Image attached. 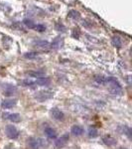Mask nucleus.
I'll return each instance as SVG.
<instances>
[{
    "label": "nucleus",
    "instance_id": "obj_3",
    "mask_svg": "<svg viewBox=\"0 0 132 149\" xmlns=\"http://www.w3.org/2000/svg\"><path fill=\"white\" fill-rule=\"evenodd\" d=\"M53 97H54V93L51 92V91L45 90V91H40V92H38L34 95V98L40 102H46V100H51V98H53Z\"/></svg>",
    "mask_w": 132,
    "mask_h": 149
},
{
    "label": "nucleus",
    "instance_id": "obj_13",
    "mask_svg": "<svg viewBox=\"0 0 132 149\" xmlns=\"http://www.w3.org/2000/svg\"><path fill=\"white\" fill-rule=\"evenodd\" d=\"M33 45H35L36 47L43 48V49H47V48L50 47V43L45 40H35L33 42Z\"/></svg>",
    "mask_w": 132,
    "mask_h": 149
},
{
    "label": "nucleus",
    "instance_id": "obj_20",
    "mask_svg": "<svg viewBox=\"0 0 132 149\" xmlns=\"http://www.w3.org/2000/svg\"><path fill=\"white\" fill-rule=\"evenodd\" d=\"M23 23H24V25L29 29H34L35 26H36L35 22L33 20H31V19H24Z\"/></svg>",
    "mask_w": 132,
    "mask_h": 149
},
{
    "label": "nucleus",
    "instance_id": "obj_4",
    "mask_svg": "<svg viewBox=\"0 0 132 149\" xmlns=\"http://www.w3.org/2000/svg\"><path fill=\"white\" fill-rule=\"evenodd\" d=\"M5 133L10 139H17L19 136V130L14 125H7L5 127Z\"/></svg>",
    "mask_w": 132,
    "mask_h": 149
},
{
    "label": "nucleus",
    "instance_id": "obj_2",
    "mask_svg": "<svg viewBox=\"0 0 132 149\" xmlns=\"http://www.w3.org/2000/svg\"><path fill=\"white\" fill-rule=\"evenodd\" d=\"M51 84V80L49 78H40L36 80H31V79H26L23 81V85L25 86H49Z\"/></svg>",
    "mask_w": 132,
    "mask_h": 149
},
{
    "label": "nucleus",
    "instance_id": "obj_24",
    "mask_svg": "<svg viewBox=\"0 0 132 149\" xmlns=\"http://www.w3.org/2000/svg\"><path fill=\"white\" fill-rule=\"evenodd\" d=\"M34 29H36V31H38V32L42 33V32H45L47 28H46V26H45L44 24H37V25L35 26Z\"/></svg>",
    "mask_w": 132,
    "mask_h": 149
},
{
    "label": "nucleus",
    "instance_id": "obj_26",
    "mask_svg": "<svg viewBox=\"0 0 132 149\" xmlns=\"http://www.w3.org/2000/svg\"><path fill=\"white\" fill-rule=\"evenodd\" d=\"M83 25L85 26V27H90V26H92V23H90L88 21H83Z\"/></svg>",
    "mask_w": 132,
    "mask_h": 149
},
{
    "label": "nucleus",
    "instance_id": "obj_14",
    "mask_svg": "<svg viewBox=\"0 0 132 149\" xmlns=\"http://www.w3.org/2000/svg\"><path fill=\"white\" fill-rule=\"evenodd\" d=\"M94 81L98 85H101V86H106L107 83V77L101 76V74H97L94 76Z\"/></svg>",
    "mask_w": 132,
    "mask_h": 149
},
{
    "label": "nucleus",
    "instance_id": "obj_8",
    "mask_svg": "<svg viewBox=\"0 0 132 149\" xmlns=\"http://www.w3.org/2000/svg\"><path fill=\"white\" fill-rule=\"evenodd\" d=\"M51 114H52L53 118L56 119V120L63 121L65 119V113L61 109H58V107H53L51 109Z\"/></svg>",
    "mask_w": 132,
    "mask_h": 149
},
{
    "label": "nucleus",
    "instance_id": "obj_12",
    "mask_svg": "<svg viewBox=\"0 0 132 149\" xmlns=\"http://www.w3.org/2000/svg\"><path fill=\"white\" fill-rule=\"evenodd\" d=\"M45 134H46L50 139L57 138V135H58L56 129H54L53 127H46V128H45Z\"/></svg>",
    "mask_w": 132,
    "mask_h": 149
},
{
    "label": "nucleus",
    "instance_id": "obj_6",
    "mask_svg": "<svg viewBox=\"0 0 132 149\" xmlns=\"http://www.w3.org/2000/svg\"><path fill=\"white\" fill-rule=\"evenodd\" d=\"M28 143L32 149H39L40 147L44 146V140L41 138H35V137H30L28 138Z\"/></svg>",
    "mask_w": 132,
    "mask_h": 149
},
{
    "label": "nucleus",
    "instance_id": "obj_10",
    "mask_svg": "<svg viewBox=\"0 0 132 149\" xmlns=\"http://www.w3.org/2000/svg\"><path fill=\"white\" fill-rule=\"evenodd\" d=\"M64 39L62 37H56L54 40L52 41V43L50 44L53 49H61L64 46Z\"/></svg>",
    "mask_w": 132,
    "mask_h": 149
},
{
    "label": "nucleus",
    "instance_id": "obj_15",
    "mask_svg": "<svg viewBox=\"0 0 132 149\" xmlns=\"http://www.w3.org/2000/svg\"><path fill=\"white\" fill-rule=\"evenodd\" d=\"M71 132L74 134V135L80 136V135H81V134L83 133V128L81 125H76H76L72 126Z\"/></svg>",
    "mask_w": 132,
    "mask_h": 149
},
{
    "label": "nucleus",
    "instance_id": "obj_22",
    "mask_svg": "<svg viewBox=\"0 0 132 149\" xmlns=\"http://www.w3.org/2000/svg\"><path fill=\"white\" fill-rule=\"evenodd\" d=\"M38 53L37 52H29V53H26V54H24V58L25 59H29V60H33L35 59V58L38 57Z\"/></svg>",
    "mask_w": 132,
    "mask_h": 149
},
{
    "label": "nucleus",
    "instance_id": "obj_21",
    "mask_svg": "<svg viewBox=\"0 0 132 149\" xmlns=\"http://www.w3.org/2000/svg\"><path fill=\"white\" fill-rule=\"evenodd\" d=\"M88 136H90V138H95L98 136V131L97 128H94V127H90L88 128Z\"/></svg>",
    "mask_w": 132,
    "mask_h": 149
},
{
    "label": "nucleus",
    "instance_id": "obj_18",
    "mask_svg": "<svg viewBox=\"0 0 132 149\" xmlns=\"http://www.w3.org/2000/svg\"><path fill=\"white\" fill-rule=\"evenodd\" d=\"M27 74L31 76L32 78L35 79H40V78H44L45 73L43 71H35V72H28Z\"/></svg>",
    "mask_w": 132,
    "mask_h": 149
},
{
    "label": "nucleus",
    "instance_id": "obj_23",
    "mask_svg": "<svg viewBox=\"0 0 132 149\" xmlns=\"http://www.w3.org/2000/svg\"><path fill=\"white\" fill-rule=\"evenodd\" d=\"M55 28H56V30L59 31V32H65V31H66V27H65L64 24L61 22H57L56 25H55Z\"/></svg>",
    "mask_w": 132,
    "mask_h": 149
},
{
    "label": "nucleus",
    "instance_id": "obj_19",
    "mask_svg": "<svg viewBox=\"0 0 132 149\" xmlns=\"http://www.w3.org/2000/svg\"><path fill=\"white\" fill-rule=\"evenodd\" d=\"M69 17L74 19V20H79L81 18V14L76 10H69Z\"/></svg>",
    "mask_w": 132,
    "mask_h": 149
},
{
    "label": "nucleus",
    "instance_id": "obj_11",
    "mask_svg": "<svg viewBox=\"0 0 132 149\" xmlns=\"http://www.w3.org/2000/svg\"><path fill=\"white\" fill-rule=\"evenodd\" d=\"M16 103H17V100H4L1 103L2 109H11V107H15Z\"/></svg>",
    "mask_w": 132,
    "mask_h": 149
},
{
    "label": "nucleus",
    "instance_id": "obj_1",
    "mask_svg": "<svg viewBox=\"0 0 132 149\" xmlns=\"http://www.w3.org/2000/svg\"><path fill=\"white\" fill-rule=\"evenodd\" d=\"M106 86H108V91L111 95H122V88L119 81L113 77H108L107 78Z\"/></svg>",
    "mask_w": 132,
    "mask_h": 149
},
{
    "label": "nucleus",
    "instance_id": "obj_17",
    "mask_svg": "<svg viewBox=\"0 0 132 149\" xmlns=\"http://www.w3.org/2000/svg\"><path fill=\"white\" fill-rule=\"evenodd\" d=\"M111 43H112V45H113L115 48H121L122 47L121 38L119 37V36H117V35H115V36H113V37H112Z\"/></svg>",
    "mask_w": 132,
    "mask_h": 149
},
{
    "label": "nucleus",
    "instance_id": "obj_9",
    "mask_svg": "<svg viewBox=\"0 0 132 149\" xmlns=\"http://www.w3.org/2000/svg\"><path fill=\"white\" fill-rule=\"evenodd\" d=\"M69 139V133H65L59 139H57V141L55 142V145H56V147H58V148L64 147V146H66V144L68 143Z\"/></svg>",
    "mask_w": 132,
    "mask_h": 149
},
{
    "label": "nucleus",
    "instance_id": "obj_16",
    "mask_svg": "<svg viewBox=\"0 0 132 149\" xmlns=\"http://www.w3.org/2000/svg\"><path fill=\"white\" fill-rule=\"evenodd\" d=\"M102 141L106 144V145H108V146H113L116 144V139L113 138L112 136H110V135H106V136H104V138H102Z\"/></svg>",
    "mask_w": 132,
    "mask_h": 149
},
{
    "label": "nucleus",
    "instance_id": "obj_7",
    "mask_svg": "<svg viewBox=\"0 0 132 149\" xmlns=\"http://www.w3.org/2000/svg\"><path fill=\"white\" fill-rule=\"evenodd\" d=\"M4 119H7V120H10L13 123H18V122L21 121V115L19 113H9V112H4L2 114Z\"/></svg>",
    "mask_w": 132,
    "mask_h": 149
},
{
    "label": "nucleus",
    "instance_id": "obj_25",
    "mask_svg": "<svg viewBox=\"0 0 132 149\" xmlns=\"http://www.w3.org/2000/svg\"><path fill=\"white\" fill-rule=\"evenodd\" d=\"M80 35H81V32L78 28H75L73 30V33H72V37L75 38V39H79L80 38Z\"/></svg>",
    "mask_w": 132,
    "mask_h": 149
},
{
    "label": "nucleus",
    "instance_id": "obj_5",
    "mask_svg": "<svg viewBox=\"0 0 132 149\" xmlns=\"http://www.w3.org/2000/svg\"><path fill=\"white\" fill-rule=\"evenodd\" d=\"M17 92V88L13 85H3L2 86V93H3L5 97H11V95H14L15 93Z\"/></svg>",
    "mask_w": 132,
    "mask_h": 149
}]
</instances>
